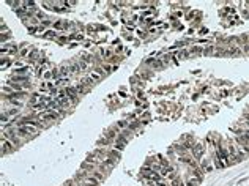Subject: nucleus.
Returning a JSON list of instances; mask_svg holds the SVG:
<instances>
[{
  "label": "nucleus",
  "instance_id": "obj_2",
  "mask_svg": "<svg viewBox=\"0 0 249 186\" xmlns=\"http://www.w3.org/2000/svg\"><path fill=\"white\" fill-rule=\"evenodd\" d=\"M125 145H126V139L121 137V136H118V137L115 139V150H121Z\"/></svg>",
  "mask_w": 249,
  "mask_h": 186
},
{
  "label": "nucleus",
  "instance_id": "obj_13",
  "mask_svg": "<svg viewBox=\"0 0 249 186\" xmlns=\"http://www.w3.org/2000/svg\"><path fill=\"white\" fill-rule=\"evenodd\" d=\"M65 186H73V182H68V183H66Z\"/></svg>",
  "mask_w": 249,
  "mask_h": 186
},
{
  "label": "nucleus",
  "instance_id": "obj_3",
  "mask_svg": "<svg viewBox=\"0 0 249 186\" xmlns=\"http://www.w3.org/2000/svg\"><path fill=\"white\" fill-rule=\"evenodd\" d=\"M107 158H109V159L114 158L115 161L120 159V150H109V152H107Z\"/></svg>",
  "mask_w": 249,
  "mask_h": 186
},
{
  "label": "nucleus",
  "instance_id": "obj_6",
  "mask_svg": "<svg viewBox=\"0 0 249 186\" xmlns=\"http://www.w3.org/2000/svg\"><path fill=\"white\" fill-rule=\"evenodd\" d=\"M55 35H57V33H55L54 30H49V32H46V33H44V36H46V38H55Z\"/></svg>",
  "mask_w": 249,
  "mask_h": 186
},
{
  "label": "nucleus",
  "instance_id": "obj_15",
  "mask_svg": "<svg viewBox=\"0 0 249 186\" xmlns=\"http://www.w3.org/2000/svg\"><path fill=\"white\" fill-rule=\"evenodd\" d=\"M87 186H96V185H87Z\"/></svg>",
  "mask_w": 249,
  "mask_h": 186
},
{
  "label": "nucleus",
  "instance_id": "obj_8",
  "mask_svg": "<svg viewBox=\"0 0 249 186\" xmlns=\"http://www.w3.org/2000/svg\"><path fill=\"white\" fill-rule=\"evenodd\" d=\"M43 77H44V79H46V81H49V79H50V77H52V73H50V71H46V73H44V76H43Z\"/></svg>",
  "mask_w": 249,
  "mask_h": 186
},
{
  "label": "nucleus",
  "instance_id": "obj_9",
  "mask_svg": "<svg viewBox=\"0 0 249 186\" xmlns=\"http://www.w3.org/2000/svg\"><path fill=\"white\" fill-rule=\"evenodd\" d=\"M211 52H213V47H207L205 49V54H211Z\"/></svg>",
  "mask_w": 249,
  "mask_h": 186
},
{
  "label": "nucleus",
  "instance_id": "obj_12",
  "mask_svg": "<svg viewBox=\"0 0 249 186\" xmlns=\"http://www.w3.org/2000/svg\"><path fill=\"white\" fill-rule=\"evenodd\" d=\"M30 57H32V58H36V52L32 51V52H30Z\"/></svg>",
  "mask_w": 249,
  "mask_h": 186
},
{
  "label": "nucleus",
  "instance_id": "obj_1",
  "mask_svg": "<svg viewBox=\"0 0 249 186\" xmlns=\"http://www.w3.org/2000/svg\"><path fill=\"white\" fill-rule=\"evenodd\" d=\"M202 155H204V145H202L200 142H197V145H194V148H192V156H194L197 161H200V159H202Z\"/></svg>",
  "mask_w": 249,
  "mask_h": 186
},
{
  "label": "nucleus",
  "instance_id": "obj_7",
  "mask_svg": "<svg viewBox=\"0 0 249 186\" xmlns=\"http://www.w3.org/2000/svg\"><path fill=\"white\" fill-rule=\"evenodd\" d=\"M99 77H101V73H96V71L92 73V79L93 81H99Z\"/></svg>",
  "mask_w": 249,
  "mask_h": 186
},
{
  "label": "nucleus",
  "instance_id": "obj_14",
  "mask_svg": "<svg viewBox=\"0 0 249 186\" xmlns=\"http://www.w3.org/2000/svg\"><path fill=\"white\" fill-rule=\"evenodd\" d=\"M246 118H248V120H249V114H248V115H246Z\"/></svg>",
  "mask_w": 249,
  "mask_h": 186
},
{
  "label": "nucleus",
  "instance_id": "obj_11",
  "mask_svg": "<svg viewBox=\"0 0 249 186\" xmlns=\"http://www.w3.org/2000/svg\"><path fill=\"white\" fill-rule=\"evenodd\" d=\"M27 52H28L27 49H22V51H21V55H27Z\"/></svg>",
  "mask_w": 249,
  "mask_h": 186
},
{
  "label": "nucleus",
  "instance_id": "obj_10",
  "mask_svg": "<svg viewBox=\"0 0 249 186\" xmlns=\"http://www.w3.org/2000/svg\"><path fill=\"white\" fill-rule=\"evenodd\" d=\"M118 126H120V128H123V126H126V122H118Z\"/></svg>",
  "mask_w": 249,
  "mask_h": 186
},
{
  "label": "nucleus",
  "instance_id": "obj_4",
  "mask_svg": "<svg viewBox=\"0 0 249 186\" xmlns=\"http://www.w3.org/2000/svg\"><path fill=\"white\" fill-rule=\"evenodd\" d=\"M65 93H66V96H68L71 101H76V88H66Z\"/></svg>",
  "mask_w": 249,
  "mask_h": 186
},
{
  "label": "nucleus",
  "instance_id": "obj_5",
  "mask_svg": "<svg viewBox=\"0 0 249 186\" xmlns=\"http://www.w3.org/2000/svg\"><path fill=\"white\" fill-rule=\"evenodd\" d=\"M96 144H98L99 147H104V145H110V144H112V140H110L109 137H106V136H104V137H103V139H99Z\"/></svg>",
  "mask_w": 249,
  "mask_h": 186
}]
</instances>
